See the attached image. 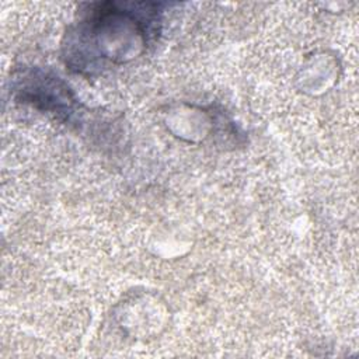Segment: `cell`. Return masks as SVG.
<instances>
[{"mask_svg": "<svg viewBox=\"0 0 359 359\" xmlns=\"http://www.w3.org/2000/svg\"><path fill=\"white\" fill-rule=\"evenodd\" d=\"M22 101L35 105L43 111H52L57 116H67L72 114L73 102L69 88L57 80V77H48L43 73H32L24 79Z\"/></svg>", "mask_w": 359, "mask_h": 359, "instance_id": "obj_2", "label": "cell"}, {"mask_svg": "<svg viewBox=\"0 0 359 359\" xmlns=\"http://www.w3.org/2000/svg\"><path fill=\"white\" fill-rule=\"evenodd\" d=\"M161 4L91 3L67 32L65 62L72 70L93 76L107 63L140 56L160 32Z\"/></svg>", "mask_w": 359, "mask_h": 359, "instance_id": "obj_1", "label": "cell"}]
</instances>
